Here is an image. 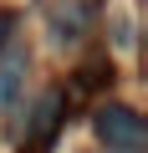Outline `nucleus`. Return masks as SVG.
I'll return each mask as SVG.
<instances>
[{"label":"nucleus","instance_id":"f257e3e1","mask_svg":"<svg viewBox=\"0 0 148 153\" xmlns=\"http://www.w3.org/2000/svg\"><path fill=\"white\" fill-rule=\"evenodd\" d=\"M92 133H97L102 148H118V153H143V143H148V128H143L138 107H128V102L97 107L92 112Z\"/></svg>","mask_w":148,"mask_h":153},{"label":"nucleus","instance_id":"f03ea898","mask_svg":"<svg viewBox=\"0 0 148 153\" xmlns=\"http://www.w3.org/2000/svg\"><path fill=\"white\" fill-rule=\"evenodd\" d=\"M61 123H66V92L61 87H51V92H41L36 97V107H31V123H26V153H46L51 143H56V133H61Z\"/></svg>","mask_w":148,"mask_h":153},{"label":"nucleus","instance_id":"7ed1b4c3","mask_svg":"<svg viewBox=\"0 0 148 153\" xmlns=\"http://www.w3.org/2000/svg\"><path fill=\"white\" fill-rule=\"evenodd\" d=\"M97 10H102V0H46L51 36L56 41H82L97 26Z\"/></svg>","mask_w":148,"mask_h":153},{"label":"nucleus","instance_id":"20e7f679","mask_svg":"<svg viewBox=\"0 0 148 153\" xmlns=\"http://www.w3.org/2000/svg\"><path fill=\"white\" fill-rule=\"evenodd\" d=\"M26 71H31V56L21 51V46H0V112H10L16 102H21V92H26Z\"/></svg>","mask_w":148,"mask_h":153},{"label":"nucleus","instance_id":"39448f33","mask_svg":"<svg viewBox=\"0 0 148 153\" xmlns=\"http://www.w3.org/2000/svg\"><path fill=\"white\" fill-rule=\"evenodd\" d=\"M77 76H82L77 87H102V82H112V66H107V61H92V66H82Z\"/></svg>","mask_w":148,"mask_h":153},{"label":"nucleus","instance_id":"423d86ee","mask_svg":"<svg viewBox=\"0 0 148 153\" xmlns=\"http://www.w3.org/2000/svg\"><path fill=\"white\" fill-rule=\"evenodd\" d=\"M10 31H16V16H10V10H0V46L10 41Z\"/></svg>","mask_w":148,"mask_h":153}]
</instances>
